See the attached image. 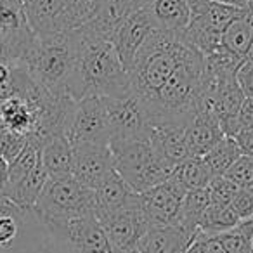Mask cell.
Listing matches in <instances>:
<instances>
[{"label": "cell", "mask_w": 253, "mask_h": 253, "mask_svg": "<svg viewBox=\"0 0 253 253\" xmlns=\"http://www.w3.org/2000/svg\"><path fill=\"white\" fill-rule=\"evenodd\" d=\"M77 61L68 85V95L75 101L99 97H126L132 94L130 77L109 40L95 39L82 28L75 30Z\"/></svg>", "instance_id": "obj_1"}, {"label": "cell", "mask_w": 253, "mask_h": 253, "mask_svg": "<svg viewBox=\"0 0 253 253\" xmlns=\"http://www.w3.org/2000/svg\"><path fill=\"white\" fill-rule=\"evenodd\" d=\"M77 61V37L73 32L59 35L35 37L19 66L37 85L54 95H68L71 75Z\"/></svg>", "instance_id": "obj_2"}, {"label": "cell", "mask_w": 253, "mask_h": 253, "mask_svg": "<svg viewBox=\"0 0 253 253\" xmlns=\"http://www.w3.org/2000/svg\"><path fill=\"white\" fill-rule=\"evenodd\" d=\"M109 149L115 170L135 193L165 182L177 165L160 156L144 139H111Z\"/></svg>", "instance_id": "obj_3"}, {"label": "cell", "mask_w": 253, "mask_h": 253, "mask_svg": "<svg viewBox=\"0 0 253 253\" xmlns=\"http://www.w3.org/2000/svg\"><path fill=\"white\" fill-rule=\"evenodd\" d=\"M88 213H95L94 191L80 184L73 175L49 177L32 211L40 224Z\"/></svg>", "instance_id": "obj_4"}, {"label": "cell", "mask_w": 253, "mask_h": 253, "mask_svg": "<svg viewBox=\"0 0 253 253\" xmlns=\"http://www.w3.org/2000/svg\"><path fill=\"white\" fill-rule=\"evenodd\" d=\"M92 0H25V16L35 37L73 32L90 19Z\"/></svg>", "instance_id": "obj_5"}, {"label": "cell", "mask_w": 253, "mask_h": 253, "mask_svg": "<svg viewBox=\"0 0 253 253\" xmlns=\"http://www.w3.org/2000/svg\"><path fill=\"white\" fill-rule=\"evenodd\" d=\"M50 236L73 253H113L97 215L88 213L68 220L43 222Z\"/></svg>", "instance_id": "obj_6"}, {"label": "cell", "mask_w": 253, "mask_h": 253, "mask_svg": "<svg viewBox=\"0 0 253 253\" xmlns=\"http://www.w3.org/2000/svg\"><path fill=\"white\" fill-rule=\"evenodd\" d=\"M97 218L104 229L113 253H125L135 250L141 238L151 227L141 208L139 194L130 205L111 211V213L99 215Z\"/></svg>", "instance_id": "obj_7"}, {"label": "cell", "mask_w": 253, "mask_h": 253, "mask_svg": "<svg viewBox=\"0 0 253 253\" xmlns=\"http://www.w3.org/2000/svg\"><path fill=\"white\" fill-rule=\"evenodd\" d=\"M106 120H108L111 139H144L149 141L151 125L148 111L135 94L126 97H102Z\"/></svg>", "instance_id": "obj_8"}, {"label": "cell", "mask_w": 253, "mask_h": 253, "mask_svg": "<svg viewBox=\"0 0 253 253\" xmlns=\"http://www.w3.org/2000/svg\"><path fill=\"white\" fill-rule=\"evenodd\" d=\"M66 137L70 139L71 144L88 142V144L109 146L111 130H109L108 120H106L102 97L87 95V97L77 101L70 125H68Z\"/></svg>", "instance_id": "obj_9"}, {"label": "cell", "mask_w": 253, "mask_h": 253, "mask_svg": "<svg viewBox=\"0 0 253 253\" xmlns=\"http://www.w3.org/2000/svg\"><path fill=\"white\" fill-rule=\"evenodd\" d=\"M187 191L179 180L170 177L169 180L149 187L144 193H139L141 208L144 217L151 227L155 225H170L175 224L182 210L184 198Z\"/></svg>", "instance_id": "obj_10"}, {"label": "cell", "mask_w": 253, "mask_h": 253, "mask_svg": "<svg viewBox=\"0 0 253 253\" xmlns=\"http://www.w3.org/2000/svg\"><path fill=\"white\" fill-rule=\"evenodd\" d=\"M73 146V170L71 175L88 189H97L113 172L115 163L109 146L106 144H71Z\"/></svg>", "instance_id": "obj_11"}, {"label": "cell", "mask_w": 253, "mask_h": 253, "mask_svg": "<svg viewBox=\"0 0 253 253\" xmlns=\"http://www.w3.org/2000/svg\"><path fill=\"white\" fill-rule=\"evenodd\" d=\"M149 0H94L90 19L82 26L85 33L95 39L111 40L113 33L126 18L144 9Z\"/></svg>", "instance_id": "obj_12"}, {"label": "cell", "mask_w": 253, "mask_h": 253, "mask_svg": "<svg viewBox=\"0 0 253 253\" xmlns=\"http://www.w3.org/2000/svg\"><path fill=\"white\" fill-rule=\"evenodd\" d=\"M155 28H156L155 23H153L148 9L144 7V9H141V11L134 12L130 18H126L125 21L120 25V28L113 33L109 42L113 43V47H115L116 54H118V57L122 59L126 71L130 70L139 49H141L144 40L148 39L149 33Z\"/></svg>", "instance_id": "obj_13"}, {"label": "cell", "mask_w": 253, "mask_h": 253, "mask_svg": "<svg viewBox=\"0 0 253 253\" xmlns=\"http://www.w3.org/2000/svg\"><path fill=\"white\" fill-rule=\"evenodd\" d=\"M196 236L180 224L155 225L146 231L135 250L139 253H186Z\"/></svg>", "instance_id": "obj_14"}, {"label": "cell", "mask_w": 253, "mask_h": 253, "mask_svg": "<svg viewBox=\"0 0 253 253\" xmlns=\"http://www.w3.org/2000/svg\"><path fill=\"white\" fill-rule=\"evenodd\" d=\"M186 126L184 123H160V125L151 126L149 134V144L151 148L169 160L173 165H179L180 162L189 158L186 146Z\"/></svg>", "instance_id": "obj_15"}, {"label": "cell", "mask_w": 253, "mask_h": 253, "mask_svg": "<svg viewBox=\"0 0 253 253\" xmlns=\"http://www.w3.org/2000/svg\"><path fill=\"white\" fill-rule=\"evenodd\" d=\"M156 28L182 33L191 19L189 0H149L146 5Z\"/></svg>", "instance_id": "obj_16"}, {"label": "cell", "mask_w": 253, "mask_h": 253, "mask_svg": "<svg viewBox=\"0 0 253 253\" xmlns=\"http://www.w3.org/2000/svg\"><path fill=\"white\" fill-rule=\"evenodd\" d=\"M137 194L139 193H135L115 170L97 189H94L95 215L99 217V215L120 210L126 205H130L137 198Z\"/></svg>", "instance_id": "obj_17"}, {"label": "cell", "mask_w": 253, "mask_h": 253, "mask_svg": "<svg viewBox=\"0 0 253 253\" xmlns=\"http://www.w3.org/2000/svg\"><path fill=\"white\" fill-rule=\"evenodd\" d=\"M47 179H49V173L43 169L42 160H40L39 165L25 179L19 180L14 186L5 187L4 194L16 208H19L21 211H26V213H32L37 205V200H39L40 193H42L43 186H45Z\"/></svg>", "instance_id": "obj_18"}, {"label": "cell", "mask_w": 253, "mask_h": 253, "mask_svg": "<svg viewBox=\"0 0 253 253\" xmlns=\"http://www.w3.org/2000/svg\"><path fill=\"white\" fill-rule=\"evenodd\" d=\"M0 125L7 126L26 137H32L37 128V111L26 99L12 95L0 101Z\"/></svg>", "instance_id": "obj_19"}, {"label": "cell", "mask_w": 253, "mask_h": 253, "mask_svg": "<svg viewBox=\"0 0 253 253\" xmlns=\"http://www.w3.org/2000/svg\"><path fill=\"white\" fill-rule=\"evenodd\" d=\"M40 160L49 177L71 175L73 170V146L64 134L54 135L40 148Z\"/></svg>", "instance_id": "obj_20"}, {"label": "cell", "mask_w": 253, "mask_h": 253, "mask_svg": "<svg viewBox=\"0 0 253 253\" xmlns=\"http://www.w3.org/2000/svg\"><path fill=\"white\" fill-rule=\"evenodd\" d=\"M224 132L218 123L194 116L186 126V146L189 158H203L220 139Z\"/></svg>", "instance_id": "obj_21"}, {"label": "cell", "mask_w": 253, "mask_h": 253, "mask_svg": "<svg viewBox=\"0 0 253 253\" xmlns=\"http://www.w3.org/2000/svg\"><path fill=\"white\" fill-rule=\"evenodd\" d=\"M253 40V9H243L236 19L229 23L222 37V45L227 52L246 59Z\"/></svg>", "instance_id": "obj_22"}, {"label": "cell", "mask_w": 253, "mask_h": 253, "mask_svg": "<svg viewBox=\"0 0 253 253\" xmlns=\"http://www.w3.org/2000/svg\"><path fill=\"white\" fill-rule=\"evenodd\" d=\"M239 222L241 220L236 217V213L232 211V208L229 207V205L215 203V201L210 200V203L205 208L203 215H201V218H200L198 234H201V236L222 234V232L236 227Z\"/></svg>", "instance_id": "obj_23"}, {"label": "cell", "mask_w": 253, "mask_h": 253, "mask_svg": "<svg viewBox=\"0 0 253 253\" xmlns=\"http://www.w3.org/2000/svg\"><path fill=\"white\" fill-rule=\"evenodd\" d=\"M172 177L179 180L184 189L189 193V191L207 189L213 179V173L203 162V158H187L175 167Z\"/></svg>", "instance_id": "obj_24"}, {"label": "cell", "mask_w": 253, "mask_h": 253, "mask_svg": "<svg viewBox=\"0 0 253 253\" xmlns=\"http://www.w3.org/2000/svg\"><path fill=\"white\" fill-rule=\"evenodd\" d=\"M241 156V151H239L238 144L232 137H224L203 156V162L207 163V167L211 170L213 177H220L225 175L229 169L234 165L236 160Z\"/></svg>", "instance_id": "obj_25"}, {"label": "cell", "mask_w": 253, "mask_h": 253, "mask_svg": "<svg viewBox=\"0 0 253 253\" xmlns=\"http://www.w3.org/2000/svg\"><path fill=\"white\" fill-rule=\"evenodd\" d=\"M26 215H28L26 211H21L14 205L0 210V250H4V252L12 250L14 243L19 238L23 218Z\"/></svg>", "instance_id": "obj_26"}, {"label": "cell", "mask_w": 253, "mask_h": 253, "mask_svg": "<svg viewBox=\"0 0 253 253\" xmlns=\"http://www.w3.org/2000/svg\"><path fill=\"white\" fill-rule=\"evenodd\" d=\"M26 144H28L26 135L9 130L7 126L0 125V155L4 156V160L7 163H11L25 149Z\"/></svg>", "instance_id": "obj_27"}, {"label": "cell", "mask_w": 253, "mask_h": 253, "mask_svg": "<svg viewBox=\"0 0 253 253\" xmlns=\"http://www.w3.org/2000/svg\"><path fill=\"white\" fill-rule=\"evenodd\" d=\"M225 177L231 179L238 187L253 186V156L241 155L225 172Z\"/></svg>", "instance_id": "obj_28"}, {"label": "cell", "mask_w": 253, "mask_h": 253, "mask_svg": "<svg viewBox=\"0 0 253 253\" xmlns=\"http://www.w3.org/2000/svg\"><path fill=\"white\" fill-rule=\"evenodd\" d=\"M238 189L239 187L225 175L213 177L211 182L208 184V187H207L208 194H210V200L215 201V203H224V205L231 203V200L234 198V194L238 193Z\"/></svg>", "instance_id": "obj_29"}, {"label": "cell", "mask_w": 253, "mask_h": 253, "mask_svg": "<svg viewBox=\"0 0 253 253\" xmlns=\"http://www.w3.org/2000/svg\"><path fill=\"white\" fill-rule=\"evenodd\" d=\"M229 207L236 213L239 220H248L253 217V186L248 187H239L238 193L231 200Z\"/></svg>", "instance_id": "obj_30"}, {"label": "cell", "mask_w": 253, "mask_h": 253, "mask_svg": "<svg viewBox=\"0 0 253 253\" xmlns=\"http://www.w3.org/2000/svg\"><path fill=\"white\" fill-rule=\"evenodd\" d=\"M236 82L241 87L245 97L253 99V61L245 59L236 70Z\"/></svg>", "instance_id": "obj_31"}, {"label": "cell", "mask_w": 253, "mask_h": 253, "mask_svg": "<svg viewBox=\"0 0 253 253\" xmlns=\"http://www.w3.org/2000/svg\"><path fill=\"white\" fill-rule=\"evenodd\" d=\"M236 128L238 134L243 130H252L253 128V99L245 97L241 108L236 113Z\"/></svg>", "instance_id": "obj_32"}, {"label": "cell", "mask_w": 253, "mask_h": 253, "mask_svg": "<svg viewBox=\"0 0 253 253\" xmlns=\"http://www.w3.org/2000/svg\"><path fill=\"white\" fill-rule=\"evenodd\" d=\"M238 144L241 155L245 156H253V128L252 130H243L239 134H236L232 137Z\"/></svg>", "instance_id": "obj_33"}, {"label": "cell", "mask_w": 253, "mask_h": 253, "mask_svg": "<svg viewBox=\"0 0 253 253\" xmlns=\"http://www.w3.org/2000/svg\"><path fill=\"white\" fill-rule=\"evenodd\" d=\"M7 177H9V163L4 160V156L0 155V193H4L5 191Z\"/></svg>", "instance_id": "obj_34"}, {"label": "cell", "mask_w": 253, "mask_h": 253, "mask_svg": "<svg viewBox=\"0 0 253 253\" xmlns=\"http://www.w3.org/2000/svg\"><path fill=\"white\" fill-rule=\"evenodd\" d=\"M222 4L232 5L236 9H248L250 7V0H218Z\"/></svg>", "instance_id": "obj_35"}, {"label": "cell", "mask_w": 253, "mask_h": 253, "mask_svg": "<svg viewBox=\"0 0 253 253\" xmlns=\"http://www.w3.org/2000/svg\"><path fill=\"white\" fill-rule=\"evenodd\" d=\"M186 253H205V252H203V248H201L200 243H198L196 239H194V243L189 246V248H187V252H186Z\"/></svg>", "instance_id": "obj_36"}, {"label": "cell", "mask_w": 253, "mask_h": 253, "mask_svg": "<svg viewBox=\"0 0 253 253\" xmlns=\"http://www.w3.org/2000/svg\"><path fill=\"white\" fill-rule=\"evenodd\" d=\"M11 201L7 200V198H5V194L4 193H0V210H2V208H7V207H11Z\"/></svg>", "instance_id": "obj_37"}, {"label": "cell", "mask_w": 253, "mask_h": 253, "mask_svg": "<svg viewBox=\"0 0 253 253\" xmlns=\"http://www.w3.org/2000/svg\"><path fill=\"white\" fill-rule=\"evenodd\" d=\"M0 63H4V45H2V37H0Z\"/></svg>", "instance_id": "obj_38"}, {"label": "cell", "mask_w": 253, "mask_h": 253, "mask_svg": "<svg viewBox=\"0 0 253 253\" xmlns=\"http://www.w3.org/2000/svg\"><path fill=\"white\" fill-rule=\"evenodd\" d=\"M246 59L253 61V40H252V45H250V49H248V54H246Z\"/></svg>", "instance_id": "obj_39"}, {"label": "cell", "mask_w": 253, "mask_h": 253, "mask_svg": "<svg viewBox=\"0 0 253 253\" xmlns=\"http://www.w3.org/2000/svg\"><path fill=\"white\" fill-rule=\"evenodd\" d=\"M252 252H253V236H252Z\"/></svg>", "instance_id": "obj_40"}, {"label": "cell", "mask_w": 253, "mask_h": 253, "mask_svg": "<svg viewBox=\"0 0 253 253\" xmlns=\"http://www.w3.org/2000/svg\"><path fill=\"white\" fill-rule=\"evenodd\" d=\"M248 253H253V252H248Z\"/></svg>", "instance_id": "obj_41"}, {"label": "cell", "mask_w": 253, "mask_h": 253, "mask_svg": "<svg viewBox=\"0 0 253 253\" xmlns=\"http://www.w3.org/2000/svg\"><path fill=\"white\" fill-rule=\"evenodd\" d=\"M92 2H94V0H92Z\"/></svg>", "instance_id": "obj_42"}, {"label": "cell", "mask_w": 253, "mask_h": 253, "mask_svg": "<svg viewBox=\"0 0 253 253\" xmlns=\"http://www.w3.org/2000/svg\"><path fill=\"white\" fill-rule=\"evenodd\" d=\"M252 218H253V217H252Z\"/></svg>", "instance_id": "obj_43"}]
</instances>
